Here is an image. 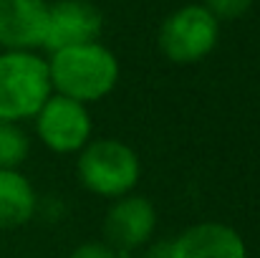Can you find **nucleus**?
I'll return each mask as SVG.
<instances>
[{
	"label": "nucleus",
	"instance_id": "nucleus-11",
	"mask_svg": "<svg viewBox=\"0 0 260 258\" xmlns=\"http://www.w3.org/2000/svg\"><path fill=\"white\" fill-rule=\"evenodd\" d=\"M30 152V139L15 122L0 119V170H18Z\"/></svg>",
	"mask_w": 260,
	"mask_h": 258
},
{
	"label": "nucleus",
	"instance_id": "nucleus-9",
	"mask_svg": "<svg viewBox=\"0 0 260 258\" xmlns=\"http://www.w3.org/2000/svg\"><path fill=\"white\" fill-rule=\"evenodd\" d=\"M48 23L46 0H0V48L38 51L43 48Z\"/></svg>",
	"mask_w": 260,
	"mask_h": 258
},
{
	"label": "nucleus",
	"instance_id": "nucleus-3",
	"mask_svg": "<svg viewBox=\"0 0 260 258\" xmlns=\"http://www.w3.org/2000/svg\"><path fill=\"white\" fill-rule=\"evenodd\" d=\"M76 175L91 195L116 200L134 192L142 177V162L134 147H129L126 142L101 137L91 139L79 152Z\"/></svg>",
	"mask_w": 260,
	"mask_h": 258
},
{
	"label": "nucleus",
	"instance_id": "nucleus-10",
	"mask_svg": "<svg viewBox=\"0 0 260 258\" xmlns=\"http://www.w3.org/2000/svg\"><path fill=\"white\" fill-rule=\"evenodd\" d=\"M38 197L20 170H0V231H13L36 215Z\"/></svg>",
	"mask_w": 260,
	"mask_h": 258
},
{
	"label": "nucleus",
	"instance_id": "nucleus-5",
	"mask_svg": "<svg viewBox=\"0 0 260 258\" xmlns=\"http://www.w3.org/2000/svg\"><path fill=\"white\" fill-rule=\"evenodd\" d=\"M41 145L56 155H79L93 134L88 106L61 94H51L33 117Z\"/></svg>",
	"mask_w": 260,
	"mask_h": 258
},
{
	"label": "nucleus",
	"instance_id": "nucleus-2",
	"mask_svg": "<svg viewBox=\"0 0 260 258\" xmlns=\"http://www.w3.org/2000/svg\"><path fill=\"white\" fill-rule=\"evenodd\" d=\"M53 94L48 61L36 51H0V119L25 122Z\"/></svg>",
	"mask_w": 260,
	"mask_h": 258
},
{
	"label": "nucleus",
	"instance_id": "nucleus-8",
	"mask_svg": "<svg viewBox=\"0 0 260 258\" xmlns=\"http://www.w3.org/2000/svg\"><path fill=\"white\" fill-rule=\"evenodd\" d=\"M167 248V258H248L245 238L228 223L205 220L184 228Z\"/></svg>",
	"mask_w": 260,
	"mask_h": 258
},
{
	"label": "nucleus",
	"instance_id": "nucleus-14",
	"mask_svg": "<svg viewBox=\"0 0 260 258\" xmlns=\"http://www.w3.org/2000/svg\"><path fill=\"white\" fill-rule=\"evenodd\" d=\"M149 258H167V248H162V251H157V253H152Z\"/></svg>",
	"mask_w": 260,
	"mask_h": 258
},
{
	"label": "nucleus",
	"instance_id": "nucleus-1",
	"mask_svg": "<svg viewBox=\"0 0 260 258\" xmlns=\"http://www.w3.org/2000/svg\"><path fill=\"white\" fill-rule=\"evenodd\" d=\"M48 76L53 94L69 96L81 104L106 99L119 84V59L104 43L93 41L48 53Z\"/></svg>",
	"mask_w": 260,
	"mask_h": 258
},
{
	"label": "nucleus",
	"instance_id": "nucleus-6",
	"mask_svg": "<svg viewBox=\"0 0 260 258\" xmlns=\"http://www.w3.org/2000/svg\"><path fill=\"white\" fill-rule=\"evenodd\" d=\"M104 15L91 0H56L48 3V23L43 36V51L53 53L71 46L99 41Z\"/></svg>",
	"mask_w": 260,
	"mask_h": 258
},
{
	"label": "nucleus",
	"instance_id": "nucleus-4",
	"mask_svg": "<svg viewBox=\"0 0 260 258\" xmlns=\"http://www.w3.org/2000/svg\"><path fill=\"white\" fill-rule=\"evenodd\" d=\"M220 41V20L205 5H182L159 25V51L172 64L205 61Z\"/></svg>",
	"mask_w": 260,
	"mask_h": 258
},
{
	"label": "nucleus",
	"instance_id": "nucleus-13",
	"mask_svg": "<svg viewBox=\"0 0 260 258\" xmlns=\"http://www.w3.org/2000/svg\"><path fill=\"white\" fill-rule=\"evenodd\" d=\"M69 258H119V253L109 246V243H99V241H88V243H81L76 246Z\"/></svg>",
	"mask_w": 260,
	"mask_h": 258
},
{
	"label": "nucleus",
	"instance_id": "nucleus-12",
	"mask_svg": "<svg viewBox=\"0 0 260 258\" xmlns=\"http://www.w3.org/2000/svg\"><path fill=\"white\" fill-rule=\"evenodd\" d=\"M255 0H205L202 5L217 18V20H238L243 18Z\"/></svg>",
	"mask_w": 260,
	"mask_h": 258
},
{
	"label": "nucleus",
	"instance_id": "nucleus-7",
	"mask_svg": "<svg viewBox=\"0 0 260 258\" xmlns=\"http://www.w3.org/2000/svg\"><path fill=\"white\" fill-rule=\"evenodd\" d=\"M157 231V208L149 197L129 192L124 197L111 200L106 218H104V236L106 243L119 251H134L149 243Z\"/></svg>",
	"mask_w": 260,
	"mask_h": 258
}]
</instances>
